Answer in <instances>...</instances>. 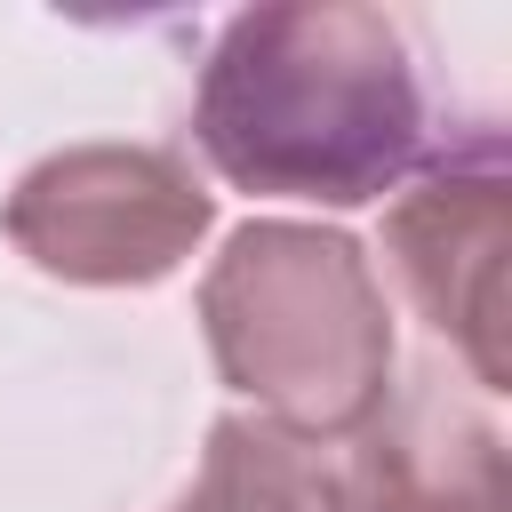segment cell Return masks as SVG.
I'll use <instances>...</instances> for the list:
<instances>
[{
	"label": "cell",
	"mask_w": 512,
	"mask_h": 512,
	"mask_svg": "<svg viewBox=\"0 0 512 512\" xmlns=\"http://www.w3.org/2000/svg\"><path fill=\"white\" fill-rule=\"evenodd\" d=\"M192 144L256 200L368 208L424 160V80L384 8H240L200 64Z\"/></svg>",
	"instance_id": "obj_1"
},
{
	"label": "cell",
	"mask_w": 512,
	"mask_h": 512,
	"mask_svg": "<svg viewBox=\"0 0 512 512\" xmlns=\"http://www.w3.org/2000/svg\"><path fill=\"white\" fill-rule=\"evenodd\" d=\"M168 512H320V456L288 448L256 416H216L200 472Z\"/></svg>",
	"instance_id": "obj_6"
},
{
	"label": "cell",
	"mask_w": 512,
	"mask_h": 512,
	"mask_svg": "<svg viewBox=\"0 0 512 512\" xmlns=\"http://www.w3.org/2000/svg\"><path fill=\"white\" fill-rule=\"evenodd\" d=\"M504 248H512V192L496 144H472V160L424 168L384 208V264L424 312V328L472 368L480 392H504Z\"/></svg>",
	"instance_id": "obj_4"
},
{
	"label": "cell",
	"mask_w": 512,
	"mask_h": 512,
	"mask_svg": "<svg viewBox=\"0 0 512 512\" xmlns=\"http://www.w3.org/2000/svg\"><path fill=\"white\" fill-rule=\"evenodd\" d=\"M216 224V192L168 144H64L16 176L0 232L72 288H152Z\"/></svg>",
	"instance_id": "obj_3"
},
{
	"label": "cell",
	"mask_w": 512,
	"mask_h": 512,
	"mask_svg": "<svg viewBox=\"0 0 512 512\" xmlns=\"http://www.w3.org/2000/svg\"><path fill=\"white\" fill-rule=\"evenodd\" d=\"M320 512H504V440L448 400L384 408L344 464H320Z\"/></svg>",
	"instance_id": "obj_5"
},
{
	"label": "cell",
	"mask_w": 512,
	"mask_h": 512,
	"mask_svg": "<svg viewBox=\"0 0 512 512\" xmlns=\"http://www.w3.org/2000/svg\"><path fill=\"white\" fill-rule=\"evenodd\" d=\"M200 336L256 424L304 456L352 448L392 408L384 280L336 224L248 216L200 280Z\"/></svg>",
	"instance_id": "obj_2"
}]
</instances>
